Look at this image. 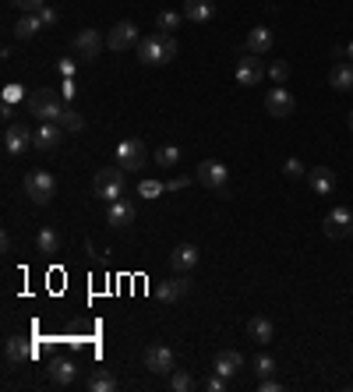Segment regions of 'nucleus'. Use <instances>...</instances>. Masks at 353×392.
Segmentation results:
<instances>
[{"instance_id":"29","label":"nucleus","mask_w":353,"mask_h":392,"mask_svg":"<svg viewBox=\"0 0 353 392\" xmlns=\"http://www.w3.org/2000/svg\"><path fill=\"white\" fill-rule=\"evenodd\" d=\"M39 29H43L39 15H22V18L15 22V36H18V39H32Z\"/></svg>"},{"instance_id":"16","label":"nucleus","mask_w":353,"mask_h":392,"mask_svg":"<svg viewBox=\"0 0 353 392\" xmlns=\"http://www.w3.org/2000/svg\"><path fill=\"white\" fill-rule=\"evenodd\" d=\"M184 18L195 25H209L216 18V0H184Z\"/></svg>"},{"instance_id":"14","label":"nucleus","mask_w":353,"mask_h":392,"mask_svg":"<svg viewBox=\"0 0 353 392\" xmlns=\"http://www.w3.org/2000/svg\"><path fill=\"white\" fill-rule=\"evenodd\" d=\"M106 223H110V227H117V230L131 227V223H135V205H131L128 198L110 202V205H106Z\"/></svg>"},{"instance_id":"7","label":"nucleus","mask_w":353,"mask_h":392,"mask_svg":"<svg viewBox=\"0 0 353 392\" xmlns=\"http://www.w3.org/2000/svg\"><path fill=\"white\" fill-rule=\"evenodd\" d=\"M191 294V276L188 272H176L173 279H163V283L156 287V297L163 304H176V301H184Z\"/></svg>"},{"instance_id":"38","label":"nucleus","mask_w":353,"mask_h":392,"mask_svg":"<svg viewBox=\"0 0 353 392\" xmlns=\"http://www.w3.org/2000/svg\"><path fill=\"white\" fill-rule=\"evenodd\" d=\"M22 99H29L25 89H18V85H8L4 89V103H22Z\"/></svg>"},{"instance_id":"36","label":"nucleus","mask_w":353,"mask_h":392,"mask_svg":"<svg viewBox=\"0 0 353 392\" xmlns=\"http://www.w3.org/2000/svg\"><path fill=\"white\" fill-rule=\"evenodd\" d=\"M269 78H272L276 85H283V82L290 78V64H286V61H272V68H269Z\"/></svg>"},{"instance_id":"23","label":"nucleus","mask_w":353,"mask_h":392,"mask_svg":"<svg viewBox=\"0 0 353 392\" xmlns=\"http://www.w3.org/2000/svg\"><path fill=\"white\" fill-rule=\"evenodd\" d=\"M75 378H78L75 361H57V364L50 368V385H53V389H68Z\"/></svg>"},{"instance_id":"5","label":"nucleus","mask_w":353,"mask_h":392,"mask_svg":"<svg viewBox=\"0 0 353 392\" xmlns=\"http://www.w3.org/2000/svg\"><path fill=\"white\" fill-rule=\"evenodd\" d=\"M142 39H138V25L135 22H117L110 32H106V50L113 53H124V50H135Z\"/></svg>"},{"instance_id":"13","label":"nucleus","mask_w":353,"mask_h":392,"mask_svg":"<svg viewBox=\"0 0 353 392\" xmlns=\"http://www.w3.org/2000/svg\"><path fill=\"white\" fill-rule=\"evenodd\" d=\"M32 357H36V350H32L29 340H22V336H8V340H4V361H8V368H18V364H25Z\"/></svg>"},{"instance_id":"12","label":"nucleus","mask_w":353,"mask_h":392,"mask_svg":"<svg viewBox=\"0 0 353 392\" xmlns=\"http://www.w3.org/2000/svg\"><path fill=\"white\" fill-rule=\"evenodd\" d=\"M29 145H36V142H32V131H29L25 124H18V121L8 124V131H4V152H8V156H22Z\"/></svg>"},{"instance_id":"39","label":"nucleus","mask_w":353,"mask_h":392,"mask_svg":"<svg viewBox=\"0 0 353 392\" xmlns=\"http://www.w3.org/2000/svg\"><path fill=\"white\" fill-rule=\"evenodd\" d=\"M205 389H209V392H226V375H219V371H216V375L209 378V385H205Z\"/></svg>"},{"instance_id":"37","label":"nucleus","mask_w":353,"mask_h":392,"mask_svg":"<svg viewBox=\"0 0 353 392\" xmlns=\"http://www.w3.org/2000/svg\"><path fill=\"white\" fill-rule=\"evenodd\" d=\"M283 174H286L290 181H301V177H304V163H301V159H286V163H283Z\"/></svg>"},{"instance_id":"41","label":"nucleus","mask_w":353,"mask_h":392,"mask_svg":"<svg viewBox=\"0 0 353 392\" xmlns=\"http://www.w3.org/2000/svg\"><path fill=\"white\" fill-rule=\"evenodd\" d=\"M258 389H262V392H279L283 385H279V382H276V378L269 375V378H262V385H258Z\"/></svg>"},{"instance_id":"31","label":"nucleus","mask_w":353,"mask_h":392,"mask_svg":"<svg viewBox=\"0 0 353 392\" xmlns=\"http://www.w3.org/2000/svg\"><path fill=\"white\" fill-rule=\"evenodd\" d=\"M170 389L173 392H191L195 389V378H191V371H170Z\"/></svg>"},{"instance_id":"19","label":"nucleus","mask_w":353,"mask_h":392,"mask_svg":"<svg viewBox=\"0 0 353 392\" xmlns=\"http://www.w3.org/2000/svg\"><path fill=\"white\" fill-rule=\"evenodd\" d=\"M262 78H265L262 57H255V53H248V57H241V64H237V82H241V85H258Z\"/></svg>"},{"instance_id":"27","label":"nucleus","mask_w":353,"mask_h":392,"mask_svg":"<svg viewBox=\"0 0 353 392\" xmlns=\"http://www.w3.org/2000/svg\"><path fill=\"white\" fill-rule=\"evenodd\" d=\"M57 248H61V237H57V230L43 227V230L36 234V251H39V255H57Z\"/></svg>"},{"instance_id":"32","label":"nucleus","mask_w":353,"mask_h":392,"mask_svg":"<svg viewBox=\"0 0 353 392\" xmlns=\"http://www.w3.org/2000/svg\"><path fill=\"white\" fill-rule=\"evenodd\" d=\"M57 124H61L64 131H82L85 128V121H82V114L75 106H64V114H61V121H57Z\"/></svg>"},{"instance_id":"26","label":"nucleus","mask_w":353,"mask_h":392,"mask_svg":"<svg viewBox=\"0 0 353 392\" xmlns=\"http://www.w3.org/2000/svg\"><path fill=\"white\" fill-rule=\"evenodd\" d=\"M188 18H184V11H159V18H156V29L163 32V36H173L176 29H181Z\"/></svg>"},{"instance_id":"21","label":"nucleus","mask_w":353,"mask_h":392,"mask_svg":"<svg viewBox=\"0 0 353 392\" xmlns=\"http://www.w3.org/2000/svg\"><path fill=\"white\" fill-rule=\"evenodd\" d=\"M248 53H255V57H265V53H272V32L265 25H255L248 32V43H244Z\"/></svg>"},{"instance_id":"34","label":"nucleus","mask_w":353,"mask_h":392,"mask_svg":"<svg viewBox=\"0 0 353 392\" xmlns=\"http://www.w3.org/2000/svg\"><path fill=\"white\" fill-rule=\"evenodd\" d=\"M163 191H166L163 181H142V184H138V198H159Z\"/></svg>"},{"instance_id":"10","label":"nucleus","mask_w":353,"mask_h":392,"mask_svg":"<svg viewBox=\"0 0 353 392\" xmlns=\"http://www.w3.org/2000/svg\"><path fill=\"white\" fill-rule=\"evenodd\" d=\"M293 106H297V99H293V92H290V89L272 85V89L265 92V110H269L272 117H290V114H293Z\"/></svg>"},{"instance_id":"30","label":"nucleus","mask_w":353,"mask_h":392,"mask_svg":"<svg viewBox=\"0 0 353 392\" xmlns=\"http://www.w3.org/2000/svg\"><path fill=\"white\" fill-rule=\"evenodd\" d=\"M156 163H159V170H173V166L181 163V149H176V145H159Z\"/></svg>"},{"instance_id":"8","label":"nucleus","mask_w":353,"mask_h":392,"mask_svg":"<svg viewBox=\"0 0 353 392\" xmlns=\"http://www.w3.org/2000/svg\"><path fill=\"white\" fill-rule=\"evenodd\" d=\"M71 46H75V53L82 61H96L99 53H103V46H106V39L96 32V29H82L75 39H71Z\"/></svg>"},{"instance_id":"18","label":"nucleus","mask_w":353,"mask_h":392,"mask_svg":"<svg viewBox=\"0 0 353 392\" xmlns=\"http://www.w3.org/2000/svg\"><path fill=\"white\" fill-rule=\"evenodd\" d=\"M248 340H255L258 347L272 343V340H276V325H272V318H265V315L248 318Z\"/></svg>"},{"instance_id":"22","label":"nucleus","mask_w":353,"mask_h":392,"mask_svg":"<svg viewBox=\"0 0 353 392\" xmlns=\"http://www.w3.org/2000/svg\"><path fill=\"white\" fill-rule=\"evenodd\" d=\"M329 85L339 92H350L353 89V61H336L329 71Z\"/></svg>"},{"instance_id":"9","label":"nucleus","mask_w":353,"mask_h":392,"mask_svg":"<svg viewBox=\"0 0 353 392\" xmlns=\"http://www.w3.org/2000/svg\"><path fill=\"white\" fill-rule=\"evenodd\" d=\"M142 364H145L152 375H170V371L176 368V357H173V350H170V347L156 343V347H149V350H145Z\"/></svg>"},{"instance_id":"1","label":"nucleus","mask_w":353,"mask_h":392,"mask_svg":"<svg viewBox=\"0 0 353 392\" xmlns=\"http://www.w3.org/2000/svg\"><path fill=\"white\" fill-rule=\"evenodd\" d=\"M92 191H96V198H106V205L117 202V198H124V191H128V170H121V166H113V170H96Z\"/></svg>"},{"instance_id":"3","label":"nucleus","mask_w":353,"mask_h":392,"mask_svg":"<svg viewBox=\"0 0 353 392\" xmlns=\"http://www.w3.org/2000/svg\"><path fill=\"white\" fill-rule=\"evenodd\" d=\"M25 195H29L36 205H50V202H53V195H57V181H53V174H46V170H32V174L25 177Z\"/></svg>"},{"instance_id":"47","label":"nucleus","mask_w":353,"mask_h":392,"mask_svg":"<svg viewBox=\"0 0 353 392\" xmlns=\"http://www.w3.org/2000/svg\"><path fill=\"white\" fill-rule=\"evenodd\" d=\"M350 237H353V230H350Z\"/></svg>"},{"instance_id":"28","label":"nucleus","mask_w":353,"mask_h":392,"mask_svg":"<svg viewBox=\"0 0 353 392\" xmlns=\"http://www.w3.org/2000/svg\"><path fill=\"white\" fill-rule=\"evenodd\" d=\"M89 389H92V392H113V389H117V378H113V371H110V368H99V371H92V378H89Z\"/></svg>"},{"instance_id":"42","label":"nucleus","mask_w":353,"mask_h":392,"mask_svg":"<svg viewBox=\"0 0 353 392\" xmlns=\"http://www.w3.org/2000/svg\"><path fill=\"white\" fill-rule=\"evenodd\" d=\"M39 22H43V25H53V22H57V11H53V8H43V11H39Z\"/></svg>"},{"instance_id":"17","label":"nucleus","mask_w":353,"mask_h":392,"mask_svg":"<svg viewBox=\"0 0 353 392\" xmlns=\"http://www.w3.org/2000/svg\"><path fill=\"white\" fill-rule=\"evenodd\" d=\"M198 265V248L195 244H176L170 251V269L173 272H191Z\"/></svg>"},{"instance_id":"24","label":"nucleus","mask_w":353,"mask_h":392,"mask_svg":"<svg viewBox=\"0 0 353 392\" xmlns=\"http://www.w3.org/2000/svg\"><path fill=\"white\" fill-rule=\"evenodd\" d=\"M219 375H226V378H233V375H237L241 368H244V357L237 354V350H219L216 354V364H212Z\"/></svg>"},{"instance_id":"43","label":"nucleus","mask_w":353,"mask_h":392,"mask_svg":"<svg viewBox=\"0 0 353 392\" xmlns=\"http://www.w3.org/2000/svg\"><path fill=\"white\" fill-rule=\"evenodd\" d=\"M184 184H188V177H173V181L166 184V191H181Z\"/></svg>"},{"instance_id":"25","label":"nucleus","mask_w":353,"mask_h":392,"mask_svg":"<svg viewBox=\"0 0 353 392\" xmlns=\"http://www.w3.org/2000/svg\"><path fill=\"white\" fill-rule=\"evenodd\" d=\"M308 181H311L315 195H332V188H336V174L329 170V166H315V170L308 174Z\"/></svg>"},{"instance_id":"35","label":"nucleus","mask_w":353,"mask_h":392,"mask_svg":"<svg viewBox=\"0 0 353 392\" xmlns=\"http://www.w3.org/2000/svg\"><path fill=\"white\" fill-rule=\"evenodd\" d=\"M251 368H255V375H262V378H269V375L276 371V361H272L269 354H258V357L251 361Z\"/></svg>"},{"instance_id":"11","label":"nucleus","mask_w":353,"mask_h":392,"mask_svg":"<svg viewBox=\"0 0 353 392\" xmlns=\"http://www.w3.org/2000/svg\"><path fill=\"white\" fill-rule=\"evenodd\" d=\"M350 230H353V212L343 209V205H336L325 216V237L329 241H339V237H350Z\"/></svg>"},{"instance_id":"15","label":"nucleus","mask_w":353,"mask_h":392,"mask_svg":"<svg viewBox=\"0 0 353 392\" xmlns=\"http://www.w3.org/2000/svg\"><path fill=\"white\" fill-rule=\"evenodd\" d=\"M138 61H142V64H149V68L166 64V53H163V32H159V36H145V39L138 43Z\"/></svg>"},{"instance_id":"46","label":"nucleus","mask_w":353,"mask_h":392,"mask_svg":"<svg viewBox=\"0 0 353 392\" xmlns=\"http://www.w3.org/2000/svg\"><path fill=\"white\" fill-rule=\"evenodd\" d=\"M350 131H353V110H350Z\"/></svg>"},{"instance_id":"40","label":"nucleus","mask_w":353,"mask_h":392,"mask_svg":"<svg viewBox=\"0 0 353 392\" xmlns=\"http://www.w3.org/2000/svg\"><path fill=\"white\" fill-rule=\"evenodd\" d=\"M163 53H166V64L176 57V39L173 36H163Z\"/></svg>"},{"instance_id":"20","label":"nucleus","mask_w":353,"mask_h":392,"mask_svg":"<svg viewBox=\"0 0 353 392\" xmlns=\"http://www.w3.org/2000/svg\"><path fill=\"white\" fill-rule=\"evenodd\" d=\"M61 135H64V128L57 121H43V128L36 131V149L39 152H53L57 145H61Z\"/></svg>"},{"instance_id":"4","label":"nucleus","mask_w":353,"mask_h":392,"mask_svg":"<svg viewBox=\"0 0 353 392\" xmlns=\"http://www.w3.org/2000/svg\"><path fill=\"white\" fill-rule=\"evenodd\" d=\"M195 177H198L205 188L219 191V198H230V191H226V177H230V170H226L223 163H216V159H205V163H198Z\"/></svg>"},{"instance_id":"44","label":"nucleus","mask_w":353,"mask_h":392,"mask_svg":"<svg viewBox=\"0 0 353 392\" xmlns=\"http://www.w3.org/2000/svg\"><path fill=\"white\" fill-rule=\"evenodd\" d=\"M61 75H64V78H71V75H75V64H71V61H64V64H61Z\"/></svg>"},{"instance_id":"33","label":"nucleus","mask_w":353,"mask_h":392,"mask_svg":"<svg viewBox=\"0 0 353 392\" xmlns=\"http://www.w3.org/2000/svg\"><path fill=\"white\" fill-rule=\"evenodd\" d=\"M11 8H18L22 15H39L43 8H46V0H8Z\"/></svg>"},{"instance_id":"45","label":"nucleus","mask_w":353,"mask_h":392,"mask_svg":"<svg viewBox=\"0 0 353 392\" xmlns=\"http://www.w3.org/2000/svg\"><path fill=\"white\" fill-rule=\"evenodd\" d=\"M346 61H353V39H350V46H346Z\"/></svg>"},{"instance_id":"6","label":"nucleus","mask_w":353,"mask_h":392,"mask_svg":"<svg viewBox=\"0 0 353 392\" xmlns=\"http://www.w3.org/2000/svg\"><path fill=\"white\" fill-rule=\"evenodd\" d=\"M145 159H149V152H145V142H138V138H128L117 145V166L121 170H142Z\"/></svg>"},{"instance_id":"2","label":"nucleus","mask_w":353,"mask_h":392,"mask_svg":"<svg viewBox=\"0 0 353 392\" xmlns=\"http://www.w3.org/2000/svg\"><path fill=\"white\" fill-rule=\"evenodd\" d=\"M25 106H29V114L39 117V121H61V114H64V103H61V96H57L53 89H36V92H29Z\"/></svg>"}]
</instances>
